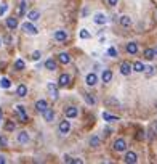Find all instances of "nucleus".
<instances>
[{"label":"nucleus","instance_id":"nucleus-1","mask_svg":"<svg viewBox=\"0 0 157 164\" xmlns=\"http://www.w3.org/2000/svg\"><path fill=\"white\" fill-rule=\"evenodd\" d=\"M114 151H117V153H124L125 150H127V142L124 138H117L116 142H114Z\"/></svg>","mask_w":157,"mask_h":164},{"label":"nucleus","instance_id":"nucleus-2","mask_svg":"<svg viewBox=\"0 0 157 164\" xmlns=\"http://www.w3.org/2000/svg\"><path fill=\"white\" fill-rule=\"evenodd\" d=\"M23 31H24L26 34H31V35H35V34L39 32V29H37V27H35L32 23H29V21L23 24Z\"/></svg>","mask_w":157,"mask_h":164},{"label":"nucleus","instance_id":"nucleus-3","mask_svg":"<svg viewBox=\"0 0 157 164\" xmlns=\"http://www.w3.org/2000/svg\"><path fill=\"white\" fill-rule=\"evenodd\" d=\"M64 116H66L67 119L77 118V116H78V108H75V106H69V108L64 110Z\"/></svg>","mask_w":157,"mask_h":164},{"label":"nucleus","instance_id":"nucleus-4","mask_svg":"<svg viewBox=\"0 0 157 164\" xmlns=\"http://www.w3.org/2000/svg\"><path fill=\"white\" fill-rule=\"evenodd\" d=\"M58 130H59V134L61 135H66V134H69V130H71V122L69 121H61L59 122V127H58Z\"/></svg>","mask_w":157,"mask_h":164},{"label":"nucleus","instance_id":"nucleus-5","mask_svg":"<svg viewBox=\"0 0 157 164\" xmlns=\"http://www.w3.org/2000/svg\"><path fill=\"white\" fill-rule=\"evenodd\" d=\"M133 71V65H130L128 61H124L122 65H120V74H124V76H128Z\"/></svg>","mask_w":157,"mask_h":164},{"label":"nucleus","instance_id":"nucleus-6","mask_svg":"<svg viewBox=\"0 0 157 164\" xmlns=\"http://www.w3.org/2000/svg\"><path fill=\"white\" fill-rule=\"evenodd\" d=\"M16 113L19 114V121H21V122H27V111H26L24 106L18 105L16 106Z\"/></svg>","mask_w":157,"mask_h":164},{"label":"nucleus","instance_id":"nucleus-7","mask_svg":"<svg viewBox=\"0 0 157 164\" xmlns=\"http://www.w3.org/2000/svg\"><path fill=\"white\" fill-rule=\"evenodd\" d=\"M58 87H59V85H58ZM58 87H56V85H55L53 82H50V84L47 85V89H48V92H50V95H52V98H53V100H56V98H58V97H59V92H58Z\"/></svg>","mask_w":157,"mask_h":164},{"label":"nucleus","instance_id":"nucleus-8","mask_svg":"<svg viewBox=\"0 0 157 164\" xmlns=\"http://www.w3.org/2000/svg\"><path fill=\"white\" fill-rule=\"evenodd\" d=\"M124 161H125L127 164H135V162H138V156H136V153H135V151H128V153L125 154Z\"/></svg>","mask_w":157,"mask_h":164},{"label":"nucleus","instance_id":"nucleus-9","mask_svg":"<svg viewBox=\"0 0 157 164\" xmlns=\"http://www.w3.org/2000/svg\"><path fill=\"white\" fill-rule=\"evenodd\" d=\"M67 32L66 31H63V29H59V31H56L55 32V40H58V42H66L67 40Z\"/></svg>","mask_w":157,"mask_h":164},{"label":"nucleus","instance_id":"nucleus-10","mask_svg":"<svg viewBox=\"0 0 157 164\" xmlns=\"http://www.w3.org/2000/svg\"><path fill=\"white\" fill-rule=\"evenodd\" d=\"M71 82V76L69 74H61L59 76V79H58V85L59 87H67Z\"/></svg>","mask_w":157,"mask_h":164},{"label":"nucleus","instance_id":"nucleus-11","mask_svg":"<svg viewBox=\"0 0 157 164\" xmlns=\"http://www.w3.org/2000/svg\"><path fill=\"white\" fill-rule=\"evenodd\" d=\"M47 108H48L47 100H37V102H35V110H37L39 113H44Z\"/></svg>","mask_w":157,"mask_h":164},{"label":"nucleus","instance_id":"nucleus-12","mask_svg":"<svg viewBox=\"0 0 157 164\" xmlns=\"http://www.w3.org/2000/svg\"><path fill=\"white\" fill-rule=\"evenodd\" d=\"M85 82H87V85H90V87H93V85L98 82V76L95 73H90V74H87V77H85Z\"/></svg>","mask_w":157,"mask_h":164},{"label":"nucleus","instance_id":"nucleus-13","mask_svg":"<svg viewBox=\"0 0 157 164\" xmlns=\"http://www.w3.org/2000/svg\"><path fill=\"white\" fill-rule=\"evenodd\" d=\"M42 116H44V119L47 121V122H52V121L55 119V111L52 108H47L44 113H42Z\"/></svg>","mask_w":157,"mask_h":164},{"label":"nucleus","instance_id":"nucleus-14","mask_svg":"<svg viewBox=\"0 0 157 164\" xmlns=\"http://www.w3.org/2000/svg\"><path fill=\"white\" fill-rule=\"evenodd\" d=\"M6 27H8L10 31H15L16 27H18V19L15 16H11V18H6Z\"/></svg>","mask_w":157,"mask_h":164},{"label":"nucleus","instance_id":"nucleus-15","mask_svg":"<svg viewBox=\"0 0 157 164\" xmlns=\"http://www.w3.org/2000/svg\"><path fill=\"white\" fill-rule=\"evenodd\" d=\"M27 142H29V134H27L26 130L19 132V134H18V143H21V145H26Z\"/></svg>","mask_w":157,"mask_h":164},{"label":"nucleus","instance_id":"nucleus-16","mask_svg":"<svg viewBox=\"0 0 157 164\" xmlns=\"http://www.w3.org/2000/svg\"><path fill=\"white\" fill-rule=\"evenodd\" d=\"M127 52L130 55H136L138 53V44L136 42H128L127 44Z\"/></svg>","mask_w":157,"mask_h":164},{"label":"nucleus","instance_id":"nucleus-17","mask_svg":"<svg viewBox=\"0 0 157 164\" xmlns=\"http://www.w3.org/2000/svg\"><path fill=\"white\" fill-rule=\"evenodd\" d=\"M58 61L61 63V65H69V63H71V55H69V53H66V52L59 53V56H58Z\"/></svg>","mask_w":157,"mask_h":164},{"label":"nucleus","instance_id":"nucleus-18","mask_svg":"<svg viewBox=\"0 0 157 164\" xmlns=\"http://www.w3.org/2000/svg\"><path fill=\"white\" fill-rule=\"evenodd\" d=\"M101 79H103V82H104V84L111 82V81H112V71H111V69H104V71H103Z\"/></svg>","mask_w":157,"mask_h":164},{"label":"nucleus","instance_id":"nucleus-19","mask_svg":"<svg viewBox=\"0 0 157 164\" xmlns=\"http://www.w3.org/2000/svg\"><path fill=\"white\" fill-rule=\"evenodd\" d=\"M16 95H18V97H21V98L27 95V87H26L24 84H19L18 87H16Z\"/></svg>","mask_w":157,"mask_h":164},{"label":"nucleus","instance_id":"nucleus-20","mask_svg":"<svg viewBox=\"0 0 157 164\" xmlns=\"http://www.w3.org/2000/svg\"><path fill=\"white\" fill-rule=\"evenodd\" d=\"M120 26H124V27H130V26H132V18H130V16H127V15L120 16Z\"/></svg>","mask_w":157,"mask_h":164},{"label":"nucleus","instance_id":"nucleus-21","mask_svg":"<svg viewBox=\"0 0 157 164\" xmlns=\"http://www.w3.org/2000/svg\"><path fill=\"white\" fill-rule=\"evenodd\" d=\"M93 21H95L96 24H104L108 19H106V16L103 15V13H96V15L93 16Z\"/></svg>","mask_w":157,"mask_h":164},{"label":"nucleus","instance_id":"nucleus-22","mask_svg":"<svg viewBox=\"0 0 157 164\" xmlns=\"http://www.w3.org/2000/svg\"><path fill=\"white\" fill-rule=\"evenodd\" d=\"M103 119H104V121H108V122H114V121H119L117 116L111 114V113H108V111H103Z\"/></svg>","mask_w":157,"mask_h":164},{"label":"nucleus","instance_id":"nucleus-23","mask_svg":"<svg viewBox=\"0 0 157 164\" xmlns=\"http://www.w3.org/2000/svg\"><path fill=\"white\" fill-rule=\"evenodd\" d=\"M144 58L149 60V61L154 60V58H155V50H154V48H146V50H144Z\"/></svg>","mask_w":157,"mask_h":164},{"label":"nucleus","instance_id":"nucleus-24","mask_svg":"<svg viewBox=\"0 0 157 164\" xmlns=\"http://www.w3.org/2000/svg\"><path fill=\"white\" fill-rule=\"evenodd\" d=\"M133 71H136V73H143V71H146V66L143 65L141 61H135L133 63Z\"/></svg>","mask_w":157,"mask_h":164},{"label":"nucleus","instance_id":"nucleus-25","mask_svg":"<svg viewBox=\"0 0 157 164\" xmlns=\"http://www.w3.org/2000/svg\"><path fill=\"white\" fill-rule=\"evenodd\" d=\"M45 68H47L48 71H56V61H55L53 58L47 60V61H45Z\"/></svg>","mask_w":157,"mask_h":164},{"label":"nucleus","instance_id":"nucleus-26","mask_svg":"<svg viewBox=\"0 0 157 164\" xmlns=\"http://www.w3.org/2000/svg\"><path fill=\"white\" fill-rule=\"evenodd\" d=\"M27 18H29V21H37V19H40V13L37 10H32L27 13Z\"/></svg>","mask_w":157,"mask_h":164},{"label":"nucleus","instance_id":"nucleus-27","mask_svg":"<svg viewBox=\"0 0 157 164\" xmlns=\"http://www.w3.org/2000/svg\"><path fill=\"white\" fill-rule=\"evenodd\" d=\"M26 0H21V3H19V8H18V16H24L26 15Z\"/></svg>","mask_w":157,"mask_h":164},{"label":"nucleus","instance_id":"nucleus-28","mask_svg":"<svg viewBox=\"0 0 157 164\" xmlns=\"http://www.w3.org/2000/svg\"><path fill=\"white\" fill-rule=\"evenodd\" d=\"M15 129H16L15 121H6V122H5V130L6 132H15Z\"/></svg>","mask_w":157,"mask_h":164},{"label":"nucleus","instance_id":"nucleus-29","mask_svg":"<svg viewBox=\"0 0 157 164\" xmlns=\"http://www.w3.org/2000/svg\"><path fill=\"white\" fill-rule=\"evenodd\" d=\"M26 68V65H24V61L23 60H21V58H18L16 61H15V69L16 71H23Z\"/></svg>","mask_w":157,"mask_h":164},{"label":"nucleus","instance_id":"nucleus-30","mask_svg":"<svg viewBox=\"0 0 157 164\" xmlns=\"http://www.w3.org/2000/svg\"><path fill=\"white\" fill-rule=\"evenodd\" d=\"M0 87H2V89H10V87H11L10 79H6V77H2V81H0Z\"/></svg>","mask_w":157,"mask_h":164},{"label":"nucleus","instance_id":"nucleus-31","mask_svg":"<svg viewBox=\"0 0 157 164\" xmlns=\"http://www.w3.org/2000/svg\"><path fill=\"white\" fill-rule=\"evenodd\" d=\"M83 98H85V102H87L88 105H95L96 103V100L93 95H90V94H83Z\"/></svg>","mask_w":157,"mask_h":164},{"label":"nucleus","instance_id":"nucleus-32","mask_svg":"<svg viewBox=\"0 0 157 164\" xmlns=\"http://www.w3.org/2000/svg\"><path fill=\"white\" fill-rule=\"evenodd\" d=\"M90 145L93 146V148L99 146V137H98V135H93V137L90 138Z\"/></svg>","mask_w":157,"mask_h":164},{"label":"nucleus","instance_id":"nucleus-33","mask_svg":"<svg viewBox=\"0 0 157 164\" xmlns=\"http://www.w3.org/2000/svg\"><path fill=\"white\" fill-rule=\"evenodd\" d=\"M135 138H136L138 142H141V140H144V130H141V129H140V130L136 132V135H135Z\"/></svg>","mask_w":157,"mask_h":164},{"label":"nucleus","instance_id":"nucleus-34","mask_svg":"<svg viewBox=\"0 0 157 164\" xmlns=\"http://www.w3.org/2000/svg\"><path fill=\"white\" fill-rule=\"evenodd\" d=\"M6 145H8V138H6L5 135H2V137H0V146H2V148H5Z\"/></svg>","mask_w":157,"mask_h":164},{"label":"nucleus","instance_id":"nucleus-35","mask_svg":"<svg viewBox=\"0 0 157 164\" xmlns=\"http://www.w3.org/2000/svg\"><path fill=\"white\" fill-rule=\"evenodd\" d=\"M108 55L111 56V58H116V56H117V50L114 48V47H111V48L108 50Z\"/></svg>","mask_w":157,"mask_h":164},{"label":"nucleus","instance_id":"nucleus-36","mask_svg":"<svg viewBox=\"0 0 157 164\" xmlns=\"http://www.w3.org/2000/svg\"><path fill=\"white\" fill-rule=\"evenodd\" d=\"M80 39H90V32L87 29H82L80 31Z\"/></svg>","mask_w":157,"mask_h":164},{"label":"nucleus","instance_id":"nucleus-37","mask_svg":"<svg viewBox=\"0 0 157 164\" xmlns=\"http://www.w3.org/2000/svg\"><path fill=\"white\" fill-rule=\"evenodd\" d=\"M40 56H42V53H40L39 50H37V52H34V53H32V60H35V61H37V60H40Z\"/></svg>","mask_w":157,"mask_h":164},{"label":"nucleus","instance_id":"nucleus-38","mask_svg":"<svg viewBox=\"0 0 157 164\" xmlns=\"http://www.w3.org/2000/svg\"><path fill=\"white\" fill-rule=\"evenodd\" d=\"M6 10H8V6H6V5L3 3L2 6H0V16H2V15H5V13H6Z\"/></svg>","mask_w":157,"mask_h":164},{"label":"nucleus","instance_id":"nucleus-39","mask_svg":"<svg viewBox=\"0 0 157 164\" xmlns=\"http://www.w3.org/2000/svg\"><path fill=\"white\" fill-rule=\"evenodd\" d=\"M152 74H154V68L152 66L146 68V76H152Z\"/></svg>","mask_w":157,"mask_h":164},{"label":"nucleus","instance_id":"nucleus-40","mask_svg":"<svg viewBox=\"0 0 157 164\" xmlns=\"http://www.w3.org/2000/svg\"><path fill=\"white\" fill-rule=\"evenodd\" d=\"M3 42H5V44H11V35L6 34L5 37H3Z\"/></svg>","mask_w":157,"mask_h":164},{"label":"nucleus","instance_id":"nucleus-41","mask_svg":"<svg viewBox=\"0 0 157 164\" xmlns=\"http://www.w3.org/2000/svg\"><path fill=\"white\" fill-rule=\"evenodd\" d=\"M108 2H109V5H111V6H116V5L119 3V0H108Z\"/></svg>","mask_w":157,"mask_h":164},{"label":"nucleus","instance_id":"nucleus-42","mask_svg":"<svg viewBox=\"0 0 157 164\" xmlns=\"http://www.w3.org/2000/svg\"><path fill=\"white\" fill-rule=\"evenodd\" d=\"M72 162H74V164H82L83 161H82L80 158H74V159H72Z\"/></svg>","mask_w":157,"mask_h":164},{"label":"nucleus","instance_id":"nucleus-43","mask_svg":"<svg viewBox=\"0 0 157 164\" xmlns=\"http://www.w3.org/2000/svg\"><path fill=\"white\" fill-rule=\"evenodd\" d=\"M64 162H72V158L71 156H64Z\"/></svg>","mask_w":157,"mask_h":164},{"label":"nucleus","instance_id":"nucleus-44","mask_svg":"<svg viewBox=\"0 0 157 164\" xmlns=\"http://www.w3.org/2000/svg\"><path fill=\"white\" fill-rule=\"evenodd\" d=\"M6 162V159H5V156H2L0 154V164H5Z\"/></svg>","mask_w":157,"mask_h":164},{"label":"nucleus","instance_id":"nucleus-45","mask_svg":"<svg viewBox=\"0 0 157 164\" xmlns=\"http://www.w3.org/2000/svg\"><path fill=\"white\" fill-rule=\"evenodd\" d=\"M0 121H2V111H0Z\"/></svg>","mask_w":157,"mask_h":164},{"label":"nucleus","instance_id":"nucleus-46","mask_svg":"<svg viewBox=\"0 0 157 164\" xmlns=\"http://www.w3.org/2000/svg\"><path fill=\"white\" fill-rule=\"evenodd\" d=\"M154 50H155V56H157V47H155V48H154Z\"/></svg>","mask_w":157,"mask_h":164},{"label":"nucleus","instance_id":"nucleus-47","mask_svg":"<svg viewBox=\"0 0 157 164\" xmlns=\"http://www.w3.org/2000/svg\"><path fill=\"white\" fill-rule=\"evenodd\" d=\"M155 132H157V124H155Z\"/></svg>","mask_w":157,"mask_h":164},{"label":"nucleus","instance_id":"nucleus-48","mask_svg":"<svg viewBox=\"0 0 157 164\" xmlns=\"http://www.w3.org/2000/svg\"><path fill=\"white\" fill-rule=\"evenodd\" d=\"M0 44H2V40H0Z\"/></svg>","mask_w":157,"mask_h":164}]
</instances>
